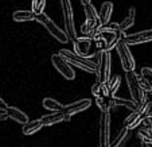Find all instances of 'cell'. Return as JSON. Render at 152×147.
Segmentation results:
<instances>
[{
	"mask_svg": "<svg viewBox=\"0 0 152 147\" xmlns=\"http://www.w3.org/2000/svg\"><path fill=\"white\" fill-rule=\"evenodd\" d=\"M12 19L15 22H32L37 20V15L32 11H27V10H19L12 14Z\"/></svg>",
	"mask_w": 152,
	"mask_h": 147,
	"instance_id": "obj_17",
	"label": "cell"
},
{
	"mask_svg": "<svg viewBox=\"0 0 152 147\" xmlns=\"http://www.w3.org/2000/svg\"><path fill=\"white\" fill-rule=\"evenodd\" d=\"M90 105H92V100H89V98H81V100L74 101V103L69 104V105H65L62 111L65 113L72 116V115H75V113H80V112L86 111Z\"/></svg>",
	"mask_w": 152,
	"mask_h": 147,
	"instance_id": "obj_12",
	"label": "cell"
},
{
	"mask_svg": "<svg viewBox=\"0 0 152 147\" xmlns=\"http://www.w3.org/2000/svg\"><path fill=\"white\" fill-rule=\"evenodd\" d=\"M149 105V100L147 98L144 103L137 104L136 108L129 113V116L124 121V127H126L128 130H135L143 123V120L147 118V108Z\"/></svg>",
	"mask_w": 152,
	"mask_h": 147,
	"instance_id": "obj_7",
	"label": "cell"
},
{
	"mask_svg": "<svg viewBox=\"0 0 152 147\" xmlns=\"http://www.w3.org/2000/svg\"><path fill=\"white\" fill-rule=\"evenodd\" d=\"M6 112H7V115H8V118L15 120L16 123L26 124L27 121H28V116H27L23 111H20L19 108H16V107H8Z\"/></svg>",
	"mask_w": 152,
	"mask_h": 147,
	"instance_id": "obj_15",
	"label": "cell"
},
{
	"mask_svg": "<svg viewBox=\"0 0 152 147\" xmlns=\"http://www.w3.org/2000/svg\"><path fill=\"white\" fill-rule=\"evenodd\" d=\"M137 136L141 140L145 142H152V127H145V126H139L137 130Z\"/></svg>",
	"mask_w": 152,
	"mask_h": 147,
	"instance_id": "obj_24",
	"label": "cell"
},
{
	"mask_svg": "<svg viewBox=\"0 0 152 147\" xmlns=\"http://www.w3.org/2000/svg\"><path fill=\"white\" fill-rule=\"evenodd\" d=\"M120 84H121L120 76H113V77L109 78V81H108V88H109L110 96H115V93L117 92V89L120 88Z\"/></svg>",
	"mask_w": 152,
	"mask_h": 147,
	"instance_id": "obj_25",
	"label": "cell"
},
{
	"mask_svg": "<svg viewBox=\"0 0 152 147\" xmlns=\"http://www.w3.org/2000/svg\"><path fill=\"white\" fill-rule=\"evenodd\" d=\"M98 140L100 147H110L109 136H110V113L101 112L100 123H98Z\"/></svg>",
	"mask_w": 152,
	"mask_h": 147,
	"instance_id": "obj_9",
	"label": "cell"
},
{
	"mask_svg": "<svg viewBox=\"0 0 152 147\" xmlns=\"http://www.w3.org/2000/svg\"><path fill=\"white\" fill-rule=\"evenodd\" d=\"M112 12H113V4L110 3V1L102 3L100 12H98V16H100V20H101V23H102V27L109 23Z\"/></svg>",
	"mask_w": 152,
	"mask_h": 147,
	"instance_id": "obj_16",
	"label": "cell"
},
{
	"mask_svg": "<svg viewBox=\"0 0 152 147\" xmlns=\"http://www.w3.org/2000/svg\"><path fill=\"white\" fill-rule=\"evenodd\" d=\"M81 3H82V4H88V3H90V0H81Z\"/></svg>",
	"mask_w": 152,
	"mask_h": 147,
	"instance_id": "obj_33",
	"label": "cell"
},
{
	"mask_svg": "<svg viewBox=\"0 0 152 147\" xmlns=\"http://www.w3.org/2000/svg\"><path fill=\"white\" fill-rule=\"evenodd\" d=\"M125 80L126 85H128L129 93H131V100L137 105L147 100V93L144 92V89L140 85V77L135 73V70L132 72H125Z\"/></svg>",
	"mask_w": 152,
	"mask_h": 147,
	"instance_id": "obj_4",
	"label": "cell"
},
{
	"mask_svg": "<svg viewBox=\"0 0 152 147\" xmlns=\"http://www.w3.org/2000/svg\"><path fill=\"white\" fill-rule=\"evenodd\" d=\"M7 108H8V104H7L3 98L0 97V112H6Z\"/></svg>",
	"mask_w": 152,
	"mask_h": 147,
	"instance_id": "obj_29",
	"label": "cell"
},
{
	"mask_svg": "<svg viewBox=\"0 0 152 147\" xmlns=\"http://www.w3.org/2000/svg\"><path fill=\"white\" fill-rule=\"evenodd\" d=\"M6 119H8L7 112H1V115H0V120H6Z\"/></svg>",
	"mask_w": 152,
	"mask_h": 147,
	"instance_id": "obj_32",
	"label": "cell"
},
{
	"mask_svg": "<svg viewBox=\"0 0 152 147\" xmlns=\"http://www.w3.org/2000/svg\"><path fill=\"white\" fill-rule=\"evenodd\" d=\"M140 147H152V142H145V140H141Z\"/></svg>",
	"mask_w": 152,
	"mask_h": 147,
	"instance_id": "obj_31",
	"label": "cell"
},
{
	"mask_svg": "<svg viewBox=\"0 0 152 147\" xmlns=\"http://www.w3.org/2000/svg\"><path fill=\"white\" fill-rule=\"evenodd\" d=\"M125 37V31L120 29L118 23H108L101 27L94 35L93 40L96 42L97 50H112L116 49L117 43Z\"/></svg>",
	"mask_w": 152,
	"mask_h": 147,
	"instance_id": "obj_1",
	"label": "cell"
},
{
	"mask_svg": "<svg viewBox=\"0 0 152 147\" xmlns=\"http://www.w3.org/2000/svg\"><path fill=\"white\" fill-rule=\"evenodd\" d=\"M141 78H144V80L148 81L149 84H152V69L151 68H143V69H141Z\"/></svg>",
	"mask_w": 152,
	"mask_h": 147,
	"instance_id": "obj_27",
	"label": "cell"
},
{
	"mask_svg": "<svg viewBox=\"0 0 152 147\" xmlns=\"http://www.w3.org/2000/svg\"><path fill=\"white\" fill-rule=\"evenodd\" d=\"M135 18H136V8L135 7H131L128 11V15L118 23L120 29L123 30V31H126L128 29H131V27L135 24Z\"/></svg>",
	"mask_w": 152,
	"mask_h": 147,
	"instance_id": "obj_19",
	"label": "cell"
},
{
	"mask_svg": "<svg viewBox=\"0 0 152 147\" xmlns=\"http://www.w3.org/2000/svg\"><path fill=\"white\" fill-rule=\"evenodd\" d=\"M131 130H128L126 127H123L120 131H118V134L116 135V138L113 139V142L110 143V147H120L121 144L125 142V139H126V136H128V132Z\"/></svg>",
	"mask_w": 152,
	"mask_h": 147,
	"instance_id": "obj_23",
	"label": "cell"
},
{
	"mask_svg": "<svg viewBox=\"0 0 152 147\" xmlns=\"http://www.w3.org/2000/svg\"><path fill=\"white\" fill-rule=\"evenodd\" d=\"M61 8H62L63 15V22H65V29L69 35L70 40L74 42L77 39V31H75V24H74V15H73V7L70 0H59Z\"/></svg>",
	"mask_w": 152,
	"mask_h": 147,
	"instance_id": "obj_6",
	"label": "cell"
},
{
	"mask_svg": "<svg viewBox=\"0 0 152 147\" xmlns=\"http://www.w3.org/2000/svg\"><path fill=\"white\" fill-rule=\"evenodd\" d=\"M45 8H46V0H32L31 1V11L35 15L43 14Z\"/></svg>",
	"mask_w": 152,
	"mask_h": 147,
	"instance_id": "obj_26",
	"label": "cell"
},
{
	"mask_svg": "<svg viewBox=\"0 0 152 147\" xmlns=\"http://www.w3.org/2000/svg\"><path fill=\"white\" fill-rule=\"evenodd\" d=\"M37 22H39V23L50 32V35H51L54 39H57L58 42H61V43H67L70 40L67 32L63 31L62 29H59V27L50 19V16L47 14L43 12V14H40V15H37Z\"/></svg>",
	"mask_w": 152,
	"mask_h": 147,
	"instance_id": "obj_5",
	"label": "cell"
},
{
	"mask_svg": "<svg viewBox=\"0 0 152 147\" xmlns=\"http://www.w3.org/2000/svg\"><path fill=\"white\" fill-rule=\"evenodd\" d=\"M116 50H117V54L120 57V62H121V66L125 72H132L135 70V58H133L132 53L129 50V45L126 43L124 39H121L120 42L117 43L116 46Z\"/></svg>",
	"mask_w": 152,
	"mask_h": 147,
	"instance_id": "obj_8",
	"label": "cell"
},
{
	"mask_svg": "<svg viewBox=\"0 0 152 147\" xmlns=\"http://www.w3.org/2000/svg\"><path fill=\"white\" fill-rule=\"evenodd\" d=\"M74 43V51L80 55H88L90 47H92V39L88 37H82V38H77L73 42Z\"/></svg>",
	"mask_w": 152,
	"mask_h": 147,
	"instance_id": "obj_14",
	"label": "cell"
},
{
	"mask_svg": "<svg viewBox=\"0 0 152 147\" xmlns=\"http://www.w3.org/2000/svg\"><path fill=\"white\" fill-rule=\"evenodd\" d=\"M116 107H125L129 111H133L136 108V104L132 100H125V98L112 96V108H116Z\"/></svg>",
	"mask_w": 152,
	"mask_h": 147,
	"instance_id": "obj_22",
	"label": "cell"
},
{
	"mask_svg": "<svg viewBox=\"0 0 152 147\" xmlns=\"http://www.w3.org/2000/svg\"><path fill=\"white\" fill-rule=\"evenodd\" d=\"M100 87H101V84H98V82H94V84H93L92 93H93V96H94V97H97L98 93H100Z\"/></svg>",
	"mask_w": 152,
	"mask_h": 147,
	"instance_id": "obj_28",
	"label": "cell"
},
{
	"mask_svg": "<svg viewBox=\"0 0 152 147\" xmlns=\"http://www.w3.org/2000/svg\"><path fill=\"white\" fill-rule=\"evenodd\" d=\"M72 116L65 113L63 111H57V112L49 113V115H45L40 118L43 126H53L55 123H61V121H69Z\"/></svg>",
	"mask_w": 152,
	"mask_h": 147,
	"instance_id": "obj_13",
	"label": "cell"
},
{
	"mask_svg": "<svg viewBox=\"0 0 152 147\" xmlns=\"http://www.w3.org/2000/svg\"><path fill=\"white\" fill-rule=\"evenodd\" d=\"M124 40L131 46V45H140L145 43V42H151L152 40V30H145V31L135 32V34H129L124 37Z\"/></svg>",
	"mask_w": 152,
	"mask_h": 147,
	"instance_id": "obj_11",
	"label": "cell"
},
{
	"mask_svg": "<svg viewBox=\"0 0 152 147\" xmlns=\"http://www.w3.org/2000/svg\"><path fill=\"white\" fill-rule=\"evenodd\" d=\"M96 104L97 107L100 108L101 112H109L112 108V96H108V97H102V96H97L96 97Z\"/></svg>",
	"mask_w": 152,
	"mask_h": 147,
	"instance_id": "obj_20",
	"label": "cell"
},
{
	"mask_svg": "<svg viewBox=\"0 0 152 147\" xmlns=\"http://www.w3.org/2000/svg\"><path fill=\"white\" fill-rule=\"evenodd\" d=\"M51 64L63 77L66 78V80H74L75 78V72L73 70L72 65L67 62L62 55L58 53V54H53L51 55Z\"/></svg>",
	"mask_w": 152,
	"mask_h": 147,
	"instance_id": "obj_10",
	"label": "cell"
},
{
	"mask_svg": "<svg viewBox=\"0 0 152 147\" xmlns=\"http://www.w3.org/2000/svg\"><path fill=\"white\" fill-rule=\"evenodd\" d=\"M147 118H151L152 119V103L149 101V105L147 108Z\"/></svg>",
	"mask_w": 152,
	"mask_h": 147,
	"instance_id": "obj_30",
	"label": "cell"
},
{
	"mask_svg": "<svg viewBox=\"0 0 152 147\" xmlns=\"http://www.w3.org/2000/svg\"><path fill=\"white\" fill-rule=\"evenodd\" d=\"M42 104H43V108H46L47 111H54V112H57V111H62L63 107H65V105H62L58 100H54V98H51V97L43 98Z\"/></svg>",
	"mask_w": 152,
	"mask_h": 147,
	"instance_id": "obj_21",
	"label": "cell"
},
{
	"mask_svg": "<svg viewBox=\"0 0 152 147\" xmlns=\"http://www.w3.org/2000/svg\"><path fill=\"white\" fill-rule=\"evenodd\" d=\"M43 127V123L40 119H37V120H31L27 121L26 124H23V128H22V132L24 135H32V134L38 132L40 128Z\"/></svg>",
	"mask_w": 152,
	"mask_h": 147,
	"instance_id": "obj_18",
	"label": "cell"
},
{
	"mask_svg": "<svg viewBox=\"0 0 152 147\" xmlns=\"http://www.w3.org/2000/svg\"><path fill=\"white\" fill-rule=\"evenodd\" d=\"M97 70H96V82L106 84L110 78V51L109 50H97Z\"/></svg>",
	"mask_w": 152,
	"mask_h": 147,
	"instance_id": "obj_2",
	"label": "cell"
},
{
	"mask_svg": "<svg viewBox=\"0 0 152 147\" xmlns=\"http://www.w3.org/2000/svg\"><path fill=\"white\" fill-rule=\"evenodd\" d=\"M59 54L70 65H74V66L80 68V69L85 70L88 73H96V70H97V64H96L94 61L86 58L85 55H80L75 51H70V50H66V49H62L59 51Z\"/></svg>",
	"mask_w": 152,
	"mask_h": 147,
	"instance_id": "obj_3",
	"label": "cell"
}]
</instances>
